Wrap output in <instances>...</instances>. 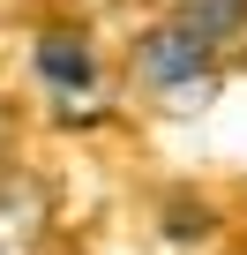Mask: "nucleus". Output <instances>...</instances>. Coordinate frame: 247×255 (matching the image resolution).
<instances>
[{"label":"nucleus","instance_id":"2","mask_svg":"<svg viewBox=\"0 0 247 255\" xmlns=\"http://www.w3.org/2000/svg\"><path fill=\"white\" fill-rule=\"evenodd\" d=\"M30 75H38L53 120H68V128H90L120 105V75L82 23H38L30 30Z\"/></svg>","mask_w":247,"mask_h":255},{"label":"nucleus","instance_id":"3","mask_svg":"<svg viewBox=\"0 0 247 255\" xmlns=\"http://www.w3.org/2000/svg\"><path fill=\"white\" fill-rule=\"evenodd\" d=\"M0 255H53V180L23 158L0 173Z\"/></svg>","mask_w":247,"mask_h":255},{"label":"nucleus","instance_id":"1","mask_svg":"<svg viewBox=\"0 0 247 255\" xmlns=\"http://www.w3.org/2000/svg\"><path fill=\"white\" fill-rule=\"evenodd\" d=\"M217 75H225V45L187 8L150 15L128 38V53H120V83H128L135 98H150V105H165V113H195L217 90Z\"/></svg>","mask_w":247,"mask_h":255},{"label":"nucleus","instance_id":"5","mask_svg":"<svg viewBox=\"0 0 247 255\" xmlns=\"http://www.w3.org/2000/svg\"><path fill=\"white\" fill-rule=\"evenodd\" d=\"M105 8H135V0H105Z\"/></svg>","mask_w":247,"mask_h":255},{"label":"nucleus","instance_id":"4","mask_svg":"<svg viewBox=\"0 0 247 255\" xmlns=\"http://www.w3.org/2000/svg\"><path fill=\"white\" fill-rule=\"evenodd\" d=\"M8 150H15V120H8V105H0V173H8Z\"/></svg>","mask_w":247,"mask_h":255}]
</instances>
